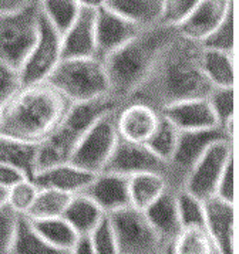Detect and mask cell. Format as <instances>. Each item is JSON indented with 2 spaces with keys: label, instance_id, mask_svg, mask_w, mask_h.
<instances>
[{
  "label": "cell",
  "instance_id": "cell-1",
  "mask_svg": "<svg viewBox=\"0 0 239 254\" xmlns=\"http://www.w3.org/2000/svg\"><path fill=\"white\" fill-rule=\"evenodd\" d=\"M201 44L177 36L166 44L150 75L127 100L156 111L172 102L207 97L212 90L199 65Z\"/></svg>",
  "mask_w": 239,
  "mask_h": 254
},
{
  "label": "cell",
  "instance_id": "cell-2",
  "mask_svg": "<svg viewBox=\"0 0 239 254\" xmlns=\"http://www.w3.org/2000/svg\"><path fill=\"white\" fill-rule=\"evenodd\" d=\"M72 102L49 82L21 87L1 107L0 135L39 143L62 122Z\"/></svg>",
  "mask_w": 239,
  "mask_h": 254
},
{
  "label": "cell",
  "instance_id": "cell-3",
  "mask_svg": "<svg viewBox=\"0 0 239 254\" xmlns=\"http://www.w3.org/2000/svg\"><path fill=\"white\" fill-rule=\"evenodd\" d=\"M177 33V29L159 23L146 27L101 60L110 82V94L117 101L125 104L146 81L158 57Z\"/></svg>",
  "mask_w": 239,
  "mask_h": 254
},
{
  "label": "cell",
  "instance_id": "cell-4",
  "mask_svg": "<svg viewBox=\"0 0 239 254\" xmlns=\"http://www.w3.org/2000/svg\"><path fill=\"white\" fill-rule=\"evenodd\" d=\"M121 105L123 104L117 101L113 95L72 104L62 122L42 142L37 143L36 172L49 166L69 162L84 132L105 114L118 110Z\"/></svg>",
  "mask_w": 239,
  "mask_h": 254
},
{
  "label": "cell",
  "instance_id": "cell-5",
  "mask_svg": "<svg viewBox=\"0 0 239 254\" xmlns=\"http://www.w3.org/2000/svg\"><path fill=\"white\" fill-rule=\"evenodd\" d=\"M46 82L72 104L111 95L104 64L98 57L63 59Z\"/></svg>",
  "mask_w": 239,
  "mask_h": 254
},
{
  "label": "cell",
  "instance_id": "cell-6",
  "mask_svg": "<svg viewBox=\"0 0 239 254\" xmlns=\"http://www.w3.org/2000/svg\"><path fill=\"white\" fill-rule=\"evenodd\" d=\"M39 20V0H33L19 10L0 14V60L16 68L20 67L37 39Z\"/></svg>",
  "mask_w": 239,
  "mask_h": 254
},
{
  "label": "cell",
  "instance_id": "cell-7",
  "mask_svg": "<svg viewBox=\"0 0 239 254\" xmlns=\"http://www.w3.org/2000/svg\"><path fill=\"white\" fill-rule=\"evenodd\" d=\"M117 111L118 110L105 114L84 132L69 162L91 173H98L104 169L120 138L117 129Z\"/></svg>",
  "mask_w": 239,
  "mask_h": 254
},
{
  "label": "cell",
  "instance_id": "cell-8",
  "mask_svg": "<svg viewBox=\"0 0 239 254\" xmlns=\"http://www.w3.org/2000/svg\"><path fill=\"white\" fill-rule=\"evenodd\" d=\"M118 254H156L161 252L162 242L157 236L146 214L133 206L108 213Z\"/></svg>",
  "mask_w": 239,
  "mask_h": 254
},
{
  "label": "cell",
  "instance_id": "cell-9",
  "mask_svg": "<svg viewBox=\"0 0 239 254\" xmlns=\"http://www.w3.org/2000/svg\"><path fill=\"white\" fill-rule=\"evenodd\" d=\"M234 161V141L219 138L208 146L188 172L181 189L194 194L199 200L215 196L219 179L229 162Z\"/></svg>",
  "mask_w": 239,
  "mask_h": 254
},
{
  "label": "cell",
  "instance_id": "cell-10",
  "mask_svg": "<svg viewBox=\"0 0 239 254\" xmlns=\"http://www.w3.org/2000/svg\"><path fill=\"white\" fill-rule=\"evenodd\" d=\"M62 61V34L40 10L39 34L27 57L19 67L21 87L46 82Z\"/></svg>",
  "mask_w": 239,
  "mask_h": 254
},
{
  "label": "cell",
  "instance_id": "cell-11",
  "mask_svg": "<svg viewBox=\"0 0 239 254\" xmlns=\"http://www.w3.org/2000/svg\"><path fill=\"white\" fill-rule=\"evenodd\" d=\"M219 138H229L221 127L199 131H179L175 151L166 163L165 178L168 186L175 190L181 189L191 168L208 149L209 145Z\"/></svg>",
  "mask_w": 239,
  "mask_h": 254
},
{
  "label": "cell",
  "instance_id": "cell-12",
  "mask_svg": "<svg viewBox=\"0 0 239 254\" xmlns=\"http://www.w3.org/2000/svg\"><path fill=\"white\" fill-rule=\"evenodd\" d=\"M101 172H111L123 176H134L144 172L166 173V163L157 158L146 143L131 142L118 138L114 151Z\"/></svg>",
  "mask_w": 239,
  "mask_h": 254
},
{
  "label": "cell",
  "instance_id": "cell-13",
  "mask_svg": "<svg viewBox=\"0 0 239 254\" xmlns=\"http://www.w3.org/2000/svg\"><path fill=\"white\" fill-rule=\"evenodd\" d=\"M143 27L128 20L120 13L108 9L107 6L95 11V41L97 57L103 60L105 56L124 46L135 37Z\"/></svg>",
  "mask_w": 239,
  "mask_h": 254
},
{
  "label": "cell",
  "instance_id": "cell-14",
  "mask_svg": "<svg viewBox=\"0 0 239 254\" xmlns=\"http://www.w3.org/2000/svg\"><path fill=\"white\" fill-rule=\"evenodd\" d=\"M235 203H229L217 196L204 202L205 230L218 254H234L235 242Z\"/></svg>",
  "mask_w": 239,
  "mask_h": 254
},
{
  "label": "cell",
  "instance_id": "cell-15",
  "mask_svg": "<svg viewBox=\"0 0 239 254\" xmlns=\"http://www.w3.org/2000/svg\"><path fill=\"white\" fill-rule=\"evenodd\" d=\"M159 114L175 125L178 131H199L219 127L207 97L172 102L161 108Z\"/></svg>",
  "mask_w": 239,
  "mask_h": 254
},
{
  "label": "cell",
  "instance_id": "cell-16",
  "mask_svg": "<svg viewBox=\"0 0 239 254\" xmlns=\"http://www.w3.org/2000/svg\"><path fill=\"white\" fill-rule=\"evenodd\" d=\"M234 6L235 0H201L195 10L178 26V34L201 44L218 27Z\"/></svg>",
  "mask_w": 239,
  "mask_h": 254
},
{
  "label": "cell",
  "instance_id": "cell-17",
  "mask_svg": "<svg viewBox=\"0 0 239 254\" xmlns=\"http://www.w3.org/2000/svg\"><path fill=\"white\" fill-rule=\"evenodd\" d=\"M159 112L143 102H125L117 111V129L120 138L146 143L154 133Z\"/></svg>",
  "mask_w": 239,
  "mask_h": 254
},
{
  "label": "cell",
  "instance_id": "cell-18",
  "mask_svg": "<svg viewBox=\"0 0 239 254\" xmlns=\"http://www.w3.org/2000/svg\"><path fill=\"white\" fill-rule=\"evenodd\" d=\"M95 11L83 9L62 34L63 59H81L97 57L95 41Z\"/></svg>",
  "mask_w": 239,
  "mask_h": 254
},
{
  "label": "cell",
  "instance_id": "cell-19",
  "mask_svg": "<svg viewBox=\"0 0 239 254\" xmlns=\"http://www.w3.org/2000/svg\"><path fill=\"white\" fill-rule=\"evenodd\" d=\"M83 194L88 196L105 214L130 206L128 178L111 172H98Z\"/></svg>",
  "mask_w": 239,
  "mask_h": 254
},
{
  "label": "cell",
  "instance_id": "cell-20",
  "mask_svg": "<svg viewBox=\"0 0 239 254\" xmlns=\"http://www.w3.org/2000/svg\"><path fill=\"white\" fill-rule=\"evenodd\" d=\"M97 173L84 171L72 162H64L40 169L34 173L33 182L39 189H54L70 194L81 193L93 182Z\"/></svg>",
  "mask_w": 239,
  "mask_h": 254
},
{
  "label": "cell",
  "instance_id": "cell-21",
  "mask_svg": "<svg viewBox=\"0 0 239 254\" xmlns=\"http://www.w3.org/2000/svg\"><path fill=\"white\" fill-rule=\"evenodd\" d=\"M144 214L162 244L174 240L182 229L178 214L177 190L169 186L154 203L144 210Z\"/></svg>",
  "mask_w": 239,
  "mask_h": 254
},
{
  "label": "cell",
  "instance_id": "cell-22",
  "mask_svg": "<svg viewBox=\"0 0 239 254\" xmlns=\"http://www.w3.org/2000/svg\"><path fill=\"white\" fill-rule=\"evenodd\" d=\"M199 65L211 87H235V53L202 47Z\"/></svg>",
  "mask_w": 239,
  "mask_h": 254
},
{
  "label": "cell",
  "instance_id": "cell-23",
  "mask_svg": "<svg viewBox=\"0 0 239 254\" xmlns=\"http://www.w3.org/2000/svg\"><path fill=\"white\" fill-rule=\"evenodd\" d=\"M104 212L88 196L77 193L73 194L62 217L79 236H90L104 219Z\"/></svg>",
  "mask_w": 239,
  "mask_h": 254
},
{
  "label": "cell",
  "instance_id": "cell-24",
  "mask_svg": "<svg viewBox=\"0 0 239 254\" xmlns=\"http://www.w3.org/2000/svg\"><path fill=\"white\" fill-rule=\"evenodd\" d=\"M168 188L164 173L144 172L128 178L130 206L144 212Z\"/></svg>",
  "mask_w": 239,
  "mask_h": 254
},
{
  "label": "cell",
  "instance_id": "cell-25",
  "mask_svg": "<svg viewBox=\"0 0 239 254\" xmlns=\"http://www.w3.org/2000/svg\"><path fill=\"white\" fill-rule=\"evenodd\" d=\"M9 254H70L49 244L37 233L26 214H19Z\"/></svg>",
  "mask_w": 239,
  "mask_h": 254
},
{
  "label": "cell",
  "instance_id": "cell-26",
  "mask_svg": "<svg viewBox=\"0 0 239 254\" xmlns=\"http://www.w3.org/2000/svg\"><path fill=\"white\" fill-rule=\"evenodd\" d=\"M105 6L146 29L158 24L162 0H107Z\"/></svg>",
  "mask_w": 239,
  "mask_h": 254
},
{
  "label": "cell",
  "instance_id": "cell-27",
  "mask_svg": "<svg viewBox=\"0 0 239 254\" xmlns=\"http://www.w3.org/2000/svg\"><path fill=\"white\" fill-rule=\"evenodd\" d=\"M37 143L24 142L0 135V162L17 166L29 179H33L36 172Z\"/></svg>",
  "mask_w": 239,
  "mask_h": 254
},
{
  "label": "cell",
  "instance_id": "cell-28",
  "mask_svg": "<svg viewBox=\"0 0 239 254\" xmlns=\"http://www.w3.org/2000/svg\"><path fill=\"white\" fill-rule=\"evenodd\" d=\"M30 222L34 230L40 234L47 243L63 252H72L73 246L79 239V234L74 232L73 227L63 217L30 220Z\"/></svg>",
  "mask_w": 239,
  "mask_h": 254
},
{
  "label": "cell",
  "instance_id": "cell-29",
  "mask_svg": "<svg viewBox=\"0 0 239 254\" xmlns=\"http://www.w3.org/2000/svg\"><path fill=\"white\" fill-rule=\"evenodd\" d=\"M169 246L172 254H214L217 253L211 237L204 227L188 226L171 240Z\"/></svg>",
  "mask_w": 239,
  "mask_h": 254
},
{
  "label": "cell",
  "instance_id": "cell-30",
  "mask_svg": "<svg viewBox=\"0 0 239 254\" xmlns=\"http://www.w3.org/2000/svg\"><path fill=\"white\" fill-rule=\"evenodd\" d=\"M73 194L54 190V189H39L34 202L26 216L30 220H42L62 217L67 204L70 203Z\"/></svg>",
  "mask_w": 239,
  "mask_h": 254
},
{
  "label": "cell",
  "instance_id": "cell-31",
  "mask_svg": "<svg viewBox=\"0 0 239 254\" xmlns=\"http://www.w3.org/2000/svg\"><path fill=\"white\" fill-rule=\"evenodd\" d=\"M39 6L43 16L60 34L69 29L81 10L79 0H39Z\"/></svg>",
  "mask_w": 239,
  "mask_h": 254
},
{
  "label": "cell",
  "instance_id": "cell-32",
  "mask_svg": "<svg viewBox=\"0 0 239 254\" xmlns=\"http://www.w3.org/2000/svg\"><path fill=\"white\" fill-rule=\"evenodd\" d=\"M178 135H179V131H178L177 127L172 125L166 118H164L159 114V121H158L156 131L150 136V139L147 141L146 145L151 149V152L154 153L157 158H159L164 163H168V161L171 159L172 153L175 151Z\"/></svg>",
  "mask_w": 239,
  "mask_h": 254
},
{
  "label": "cell",
  "instance_id": "cell-33",
  "mask_svg": "<svg viewBox=\"0 0 239 254\" xmlns=\"http://www.w3.org/2000/svg\"><path fill=\"white\" fill-rule=\"evenodd\" d=\"M177 207L182 227L198 226L205 229V207L202 200H199L185 189H178Z\"/></svg>",
  "mask_w": 239,
  "mask_h": 254
},
{
  "label": "cell",
  "instance_id": "cell-34",
  "mask_svg": "<svg viewBox=\"0 0 239 254\" xmlns=\"http://www.w3.org/2000/svg\"><path fill=\"white\" fill-rule=\"evenodd\" d=\"M205 49L235 53V6L227 13L218 27L201 43Z\"/></svg>",
  "mask_w": 239,
  "mask_h": 254
},
{
  "label": "cell",
  "instance_id": "cell-35",
  "mask_svg": "<svg viewBox=\"0 0 239 254\" xmlns=\"http://www.w3.org/2000/svg\"><path fill=\"white\" fill-rule=\"evenodd\" d=\"M207 98L221 128L235 120V87H212Z\"/></svg>",
  "mask_w": 239,
  "mask_h": 254
},
{
  "label": "cell",
  "instance_id": "cell-36",
  "mask_svg": "<svg viewBox=\"0 0 239 254\" xmlns=\"http://www.w3.org/2000/svg\"><path fill=\"white\" fill-rule=\"evenodd\" d=\"M201 0H162L159 24L177 29L195 10Z\"/></svg>",
  "mask_w": 239,
  "mask_h": 254
},
{
  "label": "cell",
  "instance_id": "cell-37",
  "mask_svg": "<svg viewBox=\"0 0 239 254\" xmlns=\"http://www.w3.org/2000/svg\"><path fill=\"white\" fill-rule=\"evenodd\" d=\"M39 193L37 185L30 181L24 179L17 185L7 189V204L17 214H26L34 202L36 196Z\"/></svg>",
  "mask_w": 239,
  "mask_h": 254
},
{
  "label": "cell",
  "instance_id": "cell-38",
  "mask_svg": "<svg viewBox=\"0 0 239 254\" xmlns=\"http://www.w3.org/2000/svg\"><path fill=\"white\" fill-rule=\"evenodd\" d=\"M95 254H118V247L115 242L114 233L111 229V223L108 216L105 214L104 219L94 229L90 234Z\"/></svg>",
  "mask_w": 239,
  "mask_h": 254
},
{
  "label": "cell",
  "instance_id": "cell-39",
  "mask_svg": "<svg viewBox=\"0 0 239 254\" xmlns=\"http://www.w3.org/2000/svg\"><path fill=\"white\" fill-rule=\"evenodd\" d=\"M21 88L19 68L0 60V108Z\"/></svg>",
  "mask_w": 239,
  "mask_h": 254
},
{
  "label": "cell",
  "instance_id": "cell-40",
  "mask_svg": "<svg viewBox=\"0 0 239 254\" xmlns=\"http://www.w3.org/2000/svg\"><path fill=\"white\" fill-rule=\"evenodd\" d=\"M19 214L9 204L0 207V254H9Z\"/></svg>",
  "mask_w": 239,
  "mask_h": 254
},
{
  "label": "cell",
  "instance_id": "cell-41",
  "mask_svg": "<svg viewBox=\"0 0 239 254\" xmlns=\"http://www.w3.org/2000/svg\"><path fill=\"white\" fill-rule=\"evenodd\" d=\"M215 196L225 202L235 203V165H234V161L229 162V165L222 173L218 186H217V190H215Z\"/></svg>",
  "mask_w": 239,
  "mask_h": 254
},
{
  "label": "cell",
  "instance_id": "cell-42",
  "mask_svg": "<svg viewBox=\"0 0 239 254\" xmlns=\"http://www.w3.org/2000/svg\"><path fill=\"white\" fill-rule=\"evenodd\" d=\"M24 179H29V178L17 166L0 162V186H3L4 189H10L11 186L17 185Z\"/></svg>",
  "mask_w": 239,
  "mask_h": 254
},
{
  "label": "cell",
  "instance_id": "cell-43",
  "mask_svg": "<svg viewBox=\"0 0 239 254\" xmlns=\"http://www.w3.org/2000/svg\"><path fill=\"white\" fill-rule=\"evenodd\" d=\"M70 254H95L90 236H79Z\"/></svg>",
  "mask_w": 239,
  "mask_h": 254
},
{
  "label": "cell",
  "instance_id": "cell-44",
  "mask_svg": "<svg viewBox=\"0 0 239 254\" xmlns=\"http://www.w3.org/2000/svg\"><path fill=\"white\" fill-rule=\"evenodd\" d=\"M30 1L33 0H0V14L19 10L21 7L27 6Z\"/></svg>",
  "mask_w": 239,
  "mask_h": 254
},
{
  "label": "cell",
  "instance_id": "cell-45",
  "mask_svg": "<svg viewBox=\"0 0 239 254\" xmlns=\"http://www.w3.org/2000/svg\"><path fill=\"white\" fill-rule=\"evenodd\" d=\"M80 6L83 9H90V10H98L104 7L107 0H79Z\"/></svg>",
  "mask_w": 239,
  "mask_h": 254
},
{
  "label": "cell",
  "instance_id": "cell-46",
  "mask_svg": "<svg viewBox=\"0 0 239 254\" xmlns=\"http://www.w3.org/2000/svg\"><path fill=\"white\" fill-rule=\"evenodd\" d=\"M7 203V189L0 186V207Z\"/></svg>",
  "mask_w": 239,
  "mask_h": 254
},
{
  "label": "cell",
  "instance_id": "cell-47",
  "mask_svg": "<svg viewBox=\"0 0 239 254\" xmlns=\"http://www.w3.org/2000/svg\"><path fill=\"white\" fill-rule=\"evenodd\" d=\"M0 122H1V108H0Z\"/></svg>",
  "mask_w": 239,
  "mask_h": 254
},
{
  "label": "cell",
  "instance_id": "cell-48",
  "mask_svg": "<svg viewBox=\"0 0 239 254\" xmlns=\"http://www.w3.org/2000/svg\"><path fill=\"white\" fill-rule=\"evenodd\" d=\"M156 254H161V252H158V253H156Z\"/></svg>",
  "mask_w": 239,
  "mask_h": 254
},
{
  "label": "cell",
  "instance_id": "cell-49",
  "mask_svg": "<svg viewBox=\"0 0 239 254\" xmlns=\"http://www.w3.org/2000/svg\"><path fill=\"white\" fill-rule=\"evenodd\" d=\"M214 254H218V253H214Z\"/></svg>",
  "mask_w": 239,
  "mask_h": 254
}]
</instances>
